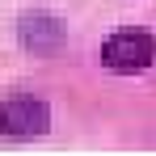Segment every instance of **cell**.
<instances>
[{
    "label": "cell",
    "instance_id": "6da1fadb",
    "mask_svg": "<svg viewBox=\"0 0 156 156\" xmlns=\"http://www.w3.org/2000/svg\"><path fill=\"white\" fill-rule=\"evenodd\" d=\"M101 63L110 72H144L156 63V34L148 30H118L101 42Z\"/></svg>",
    "mask_w": 156,
    "mask_h": 156
},
{
    "label": "cell",
    "instance_id": "7a4b0ae2",
    "mask_svg": "<svg viewBox=\"0 0 156 156\" xmlns=\"http://www.w3.org/2000/svg\"><path fill=\"white\" fill-rule=\"evenodd\" d=\"M51 127V110L34 93H13L0 101V135L4 139H38Z\"/></svg>",
    "mask_w": 156,
    "mask_h": 156
},
{
    "label": "cell",
    "instance_id": "3957f363",
    "mask_svg": "<svg viewBox=\"0 0 156 156\" xmlns=\"http://www.w3.org/2000/svg\"><path fill=\"white\" fill-rule=\"evenodd\" d=\"M17 38L26 42V51L34 55H55L63 47V21L55 17V13H26L21 21H17Z\"/></svg>",
    "mask_w": 156,
    "mask_h": 156
}]
</instances>
